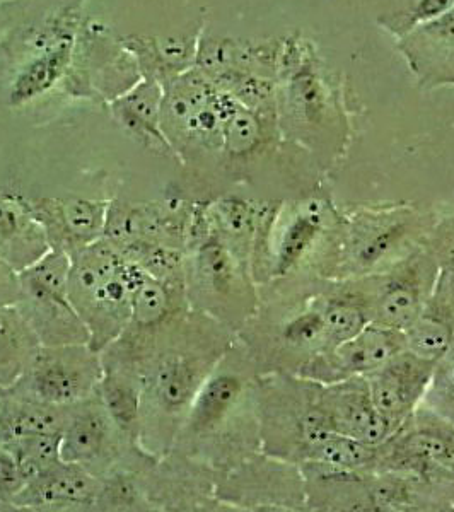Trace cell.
Wrapping results in <instances>:
<instances>
[{"label": "cell", "instance_id": "obj_1", "mask_svg": "<svg viewBox=\"0 0 454 512\" xmlns=\"http://www.w3.org/2000/svg\"><path fill=\"white\" fill-rule=\"evenodd\" d=\"M209 315L188 311L171 326L137 367L140 381V449L151 456L168 454L226 347L205 342L212 337Z\"/></svg>", "mask_w": 454, "mask_h": 512}, {"label": "cell", "instance_id": "obj_2", "mask_svg": "<svg viewBox=\"0 0 454 512\" xmlns=\"http://www.w3.org/2000/svg\"><path fill=\"white\" fill-rule=\"evenodd\" d=\"M147 272L108 238L70 255L69 299L98 352L129 325L135 296Z\"/></svg>", "mask_w": 454, "mask_h": 512}, {"label": "cell", "instance_id": "obj_3", "mask_svg": "<svg viewBox=\"0 0 454 512\" xmlns=\"http://www.w3.org/2000/svg\"><path fill=\"white\" fill-rule=\"evenodd\" d=\"M70 255L50 250L35 265L19 272L18 306L43 347L91 344L84 325L69 299Z\"/></svg>", "mask_w": 454, "mask_h": 512}, {"label": "cell", "instance_id": "obj_4", "mask_svg": "<svg viewBox=\"0 0 454 512\" xmlns=\"http://www.w3.org/2000/svg\"><path fill=\"white\" fill-rule=\"evenodd\" d=\"M105 374L103 355L89 344L55 345L38 350L12 395L70 407L98 393Z\"/></svg>", "mask_w": 454, "mask_h": 512}, {"label": "cell", "instance_id": "obj_5", "mask_svg": "<svg viewBox=\"0 0 454 512\" xmlns=\"http://www.w3.org/2000/svg\"><path fill=\"white\" fill-rule=\"evenodd\" d=\"M129 441L106 410L101 395L70 405L69 420L62 431L60 454L65 463L86 468L105 478L122 456V444Z\"/></svg>", "mask_w": 454, "mask_h": 512}, {"label": "cell", "instance_id": "obj_6", "mask_svg": "<svg viewBox=\"0 0 454 512\" xmlns=\"http://www.w3.org/2000/svg\"><path fill=\"white\" fill-rule=\"evenodd\" d=\"M405 350V335L390 326L369 325L332 349L316 352L299 374L311 383L332 384L373 373Z\"/></svg>", "mask_w": 454, "mask_h": 512}, {"label": "cell", "instance_id": "obj_7", "mask_svg": "<svg viewBox=\"0 0 454 512\" xmlns=\"http://www.w3.org/2000/svg\"><path fill=\"white\" fill-rule=\"evenodd\" d=\"M246 381L236 369L224 366V355L198 391L187 419L176 434L173 451L187 456L197 454L202 444L227 431L245 400Z\"/></svg>", "mask_w": 454, "mask_h": 512}, {"label": "cell", "instance_id": "obj_8", "mask_svg": "<svg viewBox=\"0 0 454 512\" xmlns=\"http://www.w3.org/2000/svg\"><path fill=\"white\" fill-rule=\"evenodd\" d=\"M315 405L330 431L361 443L381 446L398 431L390 420L379 414L366 376H352L338 383L321 384Z\"/></svg>", "mask_w": 454, "mask_h": 512}, {"label": "cell", "instance_id": "obj_9", "mask_svg": "<svg viewBox=\"0 0 454 512\" xmlns=\"http://www.w3.org/2000/svg\"><path fill=\"white\" fill-rule=\"evenodd\" d=\"M436 367L437 362L403 350L385 366L367 374L369 391L379 414L400 429L427 395Z\"/></svg>", "mask_w": 454, "mask_h": 512}, {"label": "cell", "instance_id": "obj_10", "mask_svg": "<svg viewBox=\"0 0 454 512\" xmlns=\"http://www.w3.org/2000/svg\"><path fill=\"white\" fill-rule=\"evenodd\" d=\"M108 202L88 198H47L33 202L52 250L74 255L105 236Z\"/></svg>", "mask_w": 454, "mask_h": 512}, {"label": "cell", "instance_id": "obj_11", "mask_svg": "<svg viewBox=\"0 0 454 512\" xmlns=\"http://www.w3.org/2000/svg\"><path fill=\"white\" fill-rule=\"evenodd\" d=\"M419 260L405 263L395 272L376 279L373 291H367L373 323L390 326L400 332L419 320L431 297L434 280L425 282Z\"/></svg>", "mask_w": 454, "mask_h": 512}, {"label": "cell", "instance_id": "obj_12", "mask_svg": "<svg viewBox=\"0 0 454 512\" xmlns=\"http://www.w3.org/2000/svg\"><path fill=\"white\" fill-rule=\"evenodd\" d=\"M103 478L96 477L82 466L60 461L47 472L24 485L12 506L35 509H67V507L98 506Z\"/></svg>", "mask_w": 454, "mask_h": 512}, {"label": "cell", "instance_id": "obj_13", "mask_svg": "<svg viewBox=\"0 0 454 512\" xmlns=\"http://www.w3.org/2000/svg\"><path fill=\"white\" fill-rule=\"evenodd\" d=\"M52 250L33 204L18 195L0 193V260L23 272Z\"/></svg>", "mask_w": 454, "mask_h": 512}, {"label": "cell", "instance_id": "obj_14", "mask_svg": "<svg viewBox=\"0 0 454 512\" xmlns=\"http://www.w3.org/2000/svg\"><path fill=\"white\" fill-rule=\"evenodd\" d=\"M70 407L36 402L7 391L0 415V446L24 437L60 434L69 420Z\"/></svg>", "mask_w": 454, "mask_h": 512}, {"label": "cell", "instance_id": "obj_15", "mask_svg": "<svg viewBox=\"0 0 454 512\" xmlns=\"http://www.w3.org/2000/svg\"><path fill=\"white\" fill-rule=\"evenodd\" d=\"M41 342L18 306H0V388L11 390L35 359Z\"/></svg>", "mask_w": 454, "mask_h": 512}, {"label": "cell", "instance_id": "obj_16", "mask_svg": "<svg viewBox=\"0 0 454 512\" xmlns=\"http://www.w3.org/2000/svg\"><path fill=\"white\" fill-rule=\"evenodd\" d=\"M99 395L123 436L140 446V381L137 373L129 367L105 364Z\"/></svg>", "mask_w": 454, "mask_h": 512}, {"label": "cell", "instance_id": "obj_17", "mask_svg": "<svg viewBox=\"0 0 454 512\" xmlns=\"http://www.w3.org/2000/svg\"><path fill=\"white\" fill-rule=\"evenodd\" d=\"M163 98L164 91L159 82H140L132 93L118 99L113 105V111L122 125L139 135L140 139L149 140V144L158 142L169 149L168 137L161 125Z\"/></svg>", "mask_w": 454, "mask_h": 512}, {"label": "cell", "instance_id": "obj_18", "mask_svg": "<svg viewBox=\"0 0 454 512\" xmlns=\"http://www.w3.org/2000/svg\"><path fill=\"white\" fill-rule=\"evenodd\" d=\"M70 57L72 38H65L57 45L43 50L30 64H26L12 82L9 105L21 106L47 93L48 89H52L60 77L64 76L65 69L70 64Z\"/></svg>", "mask_w": 454, "mask_h": 512}, {"label": "cell", "instance_id": "obj_19", "mask_svg": "<svg viewBox=\"0 0 454 512\" xmlns=\"http://www.w3.org/2000/svg\"><path fill=\"white\" fill-rule=\"evenodd\" d=\"M379 446L361 443L352 437L328 432L304 449L311 465L323 466L335 473H352L376 468Z\"/></svg>", "mask_w": 454, "mask_h": 512}, {"label": "cell", "instance_id": "obj_20", "mask_svg": "<svg viewBox=\"0 0 454 512\" xmlns=\"http://www.w3.org/2000/svg\"><path fill=\"white\" fill-rule=\"evenodd\" d=\"M320 309L325 318L328 349L354 337L373 321L366 289L338 292Z\"/></svg>", "mask_w": 454, "mask_h": 512}, {"label": "cell", "instance_id": "obj_21", "mask_svg": "<svg viewBox=\"0 0 454 512\" xmlns=\"http://www.w3.org/2000/svg\"><path fill=\"white\" fill-rule=\"evenodd\" d=\"M323 224L325 217L321 205H306V209L292 217L280 236L279 248L275 253L274 275L282 277L289 274L292 268L303 262L323 233Z\"/></svg>", "mask_w": 454, "mask_h": 512}, {"label": "cell", "instance_id": "obj_22", "mask_svg": "<svg viewBox=\"0 0 454 512\" xmlns=\"http://www.w3.org/2000/svg\"><path fill=\"white\" fill-rule=\"evenodd\" d=\"M408 234L407 222L400 219H374L362 227L354 239V262L359 268H371L388 258Z\"/></svg>", "mask_w": 454, "mask_h": 512}, {"label": "cell", "instance_id": "obj_23", "mask_svg": "<svg viewBox=\"0 0 454 512\" xmlns=\"http://www.w3.org/2000/svg\"><path fill=\"white\" fill-rule=\"evenodd\" d=\"M405 350L427 361L439 362L449 354L454 340V326L425 309L419 320L405 332Z\"/></svg>", "mask_w": 454, "mask_h": 512}, {"label": "cell", "instance_id": "obj_24", "mask_svg": "<svg viewBox=\"0 0 454 512\" xmlns=\"http://www.w3.org/2000/svg\"><path fill=\"white\" fill-rule=\"evenodd\" d=\"M60 441H62V432L24 437L2 446L16 456L19 470L28 483L41 473L50 470L52 466L59 465L60 461H64L60 454Z\"/></svg>", "mask_w": 454, "mask_h": 512}, {"label": "cell", "instance_id": "obj_25", "mask_svg": "<svg viewBox=\"0 0 454 512\" xmlns=\"http://www.w3.org/2000/svg\"><path fill=\"white\" fill-rule=\"evenodd\" d=\"M207 222L210 233L216 234L217 238L226 243L229 250L234 253V245L243 243L255 231L257 217L251 205L243 200L227 198L214 205Z\"/></svg>", "mask_w": 454, "mask_h": 512}, {"label": "cell", "instance_id": "obj_26", "mask_svg": "<svg viewBox=\"0 0 454 512\" xmlns=\"http://www.w3.org/2000/svg\"><path fill=\"white\" fill-rule=\"evenodd\" d=\"M282 338L294 349L315 350V354L328 350L325 318L321 309H308L287 321L282 328Z\"/></svg>", "mask_w": 454, "mask_h": 512}, {"label": "cell", "instance_id": "obj_27", "mask_svg": "<svg viewBox=\"0 0 454 512\" xmlns=\"http://www.w3.org/2000/svg\"><path fill=\"white\" fill-rule=\"evenodd\" d=\"M432 396L431 410L434 414L451 420L454 425V359L444 357L436 367L427 395Z\"/></svg>", "mask_w": 454, "mask_h": 512}, {"label": "cell", "instance_id": "obj_28", "mask_svg": "<svg viewBox=\"0 0 454 512\" xmlns=\"http://www.w3.org/2000/svg\"><path fill=\"white\" fill-rule=\"evenodd\" d=\"M425 309L454 326V256L448 258L437 270L431 297Z\"/></svg>", "mask_w": 454, "mask_h": 512}, {"label": "cell", "instance_id": "obj_29", "mask_svg": "<svg viewBox=\"0 0 454 512\" xmlns=\"http://www.w3.org/2000/svg\"><path fill=\"white\" fill-rule=\"evenodd\" d=\"M222 140L227 151L233 154L250 151L258 140L257 120L248 111L238 108L224 125Z\"/></svg>", "mask_w": 454, "mask_h": 512}, {"label": "cell", "instance_id": "obj_30", "mask_svg": "<svg viewBox=\"0 0 454 512\" xmlns=\"http://www.w3.org/2000/svg\"><path fill=\"white\" fill-rule=\"evenodd\" d=\"M26 480L19 470L18 460L9 449L0 446V502L12 504L14 497L24 489Z\"/></svg>", "mask_w": 454, "mask_h": 512}, {"label": "cell", "instance_id": "obj_31", "mask_svg": "<svg viewBox=\"0 0 454 512\" xmlns=\"http://www.w3.org/2000/svg\"><path fill=\"white\" fill-rule=\"evenodd\" d=\"M21 299V280L19 272H16L11 265L0 260V306L19 303Z\"/></svg>", "mask_w": 454, "mask_h": 512}, {"label": "cell", "instance_id": "obj_32", "mask_svg": "<svg viewBox=\"0 0 454 512\" xmlns=\"http://www.w3.org/2000/svg\"><path fill=\"white\" fill-rule=\"evenodd\" d=\"M451 2H453V0H422L420 12H422L424 16H434V14H439V12L444 11Z\"/></svg>", "mask_w": 454, "mask_h": 512}, {"label": "cell", "instance_id": "obj_33", "mask_svg": "<svg viewBox=\"0 0 454 512\" xmlns=\"http://www.w3.org/2000/svg\"><path fill=\"white\" fill-rule=\"evenodd\" d=\"M6 395L7 390H2V388H0V415H2V412H4V405H6Z\"/></svg>", "mask_w": 454, "mask_h": 512}, {"label": "cell", "instance_id": "obj_34", "mask_svg": "<svg viewBox=\"0 0 454 512\" xmlns=\"http://www.w3.org/2000/svg\"><path fill=\"white\" fill-rule=\"evenodd\" d=\"M446 357H453V359H454V340H453V345H451V350H449V354L446 355Z\"/></svg>", "mask_w": 454, "mask_h": 512}]
</instances>
